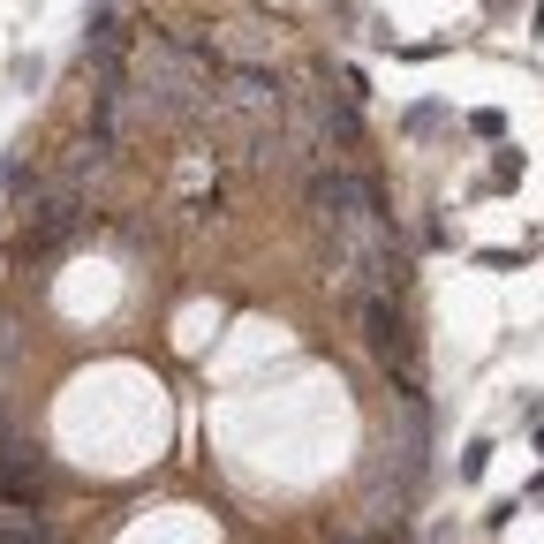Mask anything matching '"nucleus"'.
<instances>
[{"mask_svg": "<svg viewBox=\"0 0 544 544\" xmlns=\"http://www.w3.org/2000/svg\"><path fill=\"white\" fill-rule=\"evenodd\" d=\"M212 114H227L235 129H250V144H257V136H272L280 114H288V84H280L265 61H227L220 91H212Z\"/></svg>", "mask_w": 544, "mask_h": 544, "instance_id": "obj_2", "label": "nucleus"}, {"mask_svg": "<svg viewBox=\"0 0 544 544\" xmlns=\"http://www.w3.org/2000/svg\"><path fill=\"white\" fill-rule=\"evenodd\" d=\"M38 492H46V454L31 439H0V507L38 514Z\"/></svg>", "mask_w": 544, "mask_h": 544, "instance_id": "obj_4", "label": "nucleus"}, {"mask_svg": "<svg viewBox=\"0 0 544 544\" xmlns=\"http://www.w3.org/2000/svg\"><path fill=\"white\" fill-rule=\"evenodd\" d=\"M121 76H129V99L144 121H197V114H212V91H220L212 53L182 46V38H144L121 61Z\"/></svg>", "mask_w": 544, "mask_h": 544, "instance_id": "obj_1", "label": "nucleus"}, {"mask_svg": "<svg viewBox=\"0 0 544 544\" xmlns=\"http://www.w3.org/2000/svg\"><path fill=\"white\" fill-rule=\"evenodd\" d=\"M310 212H318V227H333V220H371V212H386L378 204V182L371 174H356V167H340V159H325V167H310Z\"/></svg>", "mask_w": 544, "mask_h": 544, "instance_id": "obj_3", "label": "nucleus"}, {"mask_svg": "<svg viewBox=\"0 0 544 544\" xmlns=\"http://www.w3.org/2000/svg\"><path fill=\"white\" fill-rule=\"evenodd\" d=\"M76 227H84V197L61 182V189H53V197L31 212V227H23V250H31V257H53V250H68V242H76Z\"/></svg>", "mask_w": 544, "mask_h": 544, "instance_id": "obj_5", "label": "nucleus"}, {"mask_svg": "<svg viewBox=\"0 0 544 544\" xmlns=\"http://www.w3.org/2000/svg\"><path fill=\"white\" fill-rule=\"evenodd\" d=\"M537 446H544V431H537Z\"/></svg>", "mask_w": 544, "mask_h": 544, "instance_id": "obj_6", "label": "nucleus"}]
</instances>
